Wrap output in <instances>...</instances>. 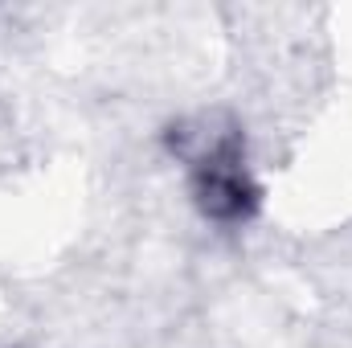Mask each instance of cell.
Listing matches in <instances>:
<instances>
[{
    "mask_svg": "<svg viewBox=\"0 0 352 348\" xmlns=\"http://www.w3.org/2000/svg\"><path fill=\"white\" fill-rule=\"evenodd\" d=\"M173 152L192 164V201L209 221H246L258 209V184L246 168L242 131L234 123L217 127V119L184 123L173 135Z\"/></svg>",
    "mask_w": 352,
    "mask_h": 348,
    "instance_id": "1",
    "label": "cell"
}]
</instances>
